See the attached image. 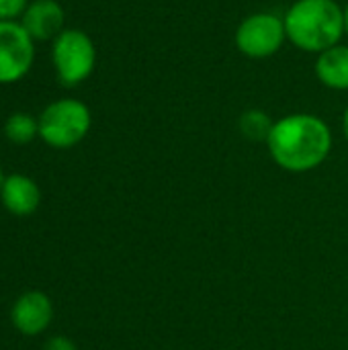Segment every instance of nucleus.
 <instances>
[{
	"instance_id": "obj_1",
	"label": "nucleus",
	"mask_w": 348,
	"mask_h": 350,
	"mask_svg": "<svg viewBox=\"0 0 348 350\" xmlns=\"http://www.w3.org/2000/svg\"><path fill=\"white\" fill-rule=\"evenodd\" d=\"M267 148L279 168L302 174L326 162L332 152V131L318 115L291 113L275 121Z\"/></svg>"
},
{
	"instance_id": "obj_2",
	"label": "nucleus",
	"mask_w": 348,
	"mask_h": 350,
	"mask_svg": "<svg viewBox=\"0 0 348 350\" xmlns=\"http://www.w3.org/2000/svg\"><path fill=\"white\" fill-rule=\"evenodd\" d=\"M287 41L306 53H322L347 35L345 8L336 0H295L283 14Z\"/></svg>"
},
{
	"instance_id": "obj_3",
	"label": "nucleus",
	"mask_w": 348,
	"mask_h": 350,
	"mask_svg": "<svg viewBox=\"0 0 348 350\" xmlns=\"http://www.w3.org/2000/svg\"><path fill=\"white\" fill-rule=\"evenodd\" d=\"M39 121V137L53 150H70L78 146L92 127V113L78 98H57L49 103Z\"/></svg>"
},
{
	"instance_id": "obj_4",
	"label": "nucleus",
	"mask_w": 348,
	"mask_h": 350,
	"mask_svg": "<svg viewBox=\"0 0 348 350\" xmlns=\"http://www.w3.org/2000/svg\"><path fill=\"white\" fill-rule=\"evenodd\" d=\"M51 66L62 86H80L92 76L96 66L92 37L82 29H64L51 41Z\"/></svg>"
},
{
	"instance_id": "obj_5",
	"label": "nucleus",
	"mask_w": 348,
	"mask_h": 350,
	"mask_svg": "<svg viewBox=\"0 0 348 350\" xmlns=\"http://www.w3.org/2000/svg\"><path fill=\"white\" fill-rule=\"evenodd\" d=\"M236 47L250 59H265L275 55L287 41L283 16L275 12L248 14L234 33Z\"/></svg>"
},
{
	"instance_id": "obj_6",
	"label": "nucleus",
	"mask_w": 348,
	"mask_h": 350,
	"mask_svg": "<svg viewBox=\"0 0 348 350\" xmlns=\"http://www.w3.org/2000/svg\"><path fill=\"white\" fill-rule=\"evenodd\" d=\"M35 62V41L18 21H0V84L23 80Z\"/></svg>"
},
{
	"instance_id": "obj_7",
	"label": "nucleus",
	"mask_w": 348,
	"mask_h": 350,
	"mask_svg": "<svg viewBox=\"0 0 348 350\" xmlns=\"http://www.w3.org/2000/svg\"><path fill=\"white\" fill-rule=\"evenodd\" d=\"M53 318L51 299L43 291H27L12 304L10 322L25 336H39L45 332Z\"/></svg>"
},
{
	"instance_id": "obj_8",
	"label": "nucleus",
	"mask_w": 348,
	"mask_h": 350,
	"mask_svg": "<svg viewBox=\"0 0 348 350\" xmlns=\"http://www.w3.org/2000/svg\"><path fill=\"white\" fill-rule=\"evenodd\" d=\"M18 23L33 41H53L66 29V12L57 0H31Z\"/></svg>"
},
{
	"instance_id": "obj_9",
	"label": "nucleus",
	"mask_w": 348,
	"mask_h": 350,
	"mask_svg": "<svg viewBox=\"0 0 348 350\" xmlns=\"http://www.w3.org/2000/svg\"><path fill=\"white\" fill-rule=\"evenodd\" d=\"M0 201L6 211L12 215L25 217L39 209L41 205V189L39 185L27 174H8L4 176Z\"/></svg>"
},
{
	"instance_id": "obj_10",
	"label": "nucleus",
	"mask_w": 348,
	"mask_h": 350,
	"mask_svg": "<svg viewBox=\"0 0 348 350\" xmlns=\"http://www.w3.org/2000/svg\"><path fill=\"white\" fill-rule=\"evenodd\" d=\"M318 80L330 90H348V45L338 43L318 53L314 64Z\"/></svg>"
},
{
	"instance_id": "obj_11",
	"label": "nucleus",
	"mask_w": 348,
	"mask_h": 350,
	"mask_svg": "<svg viewBox=\"0 0 348 350\" xmlns=\"http://www.w3.org/2000/svg\"><path fill=\"white\" fill-rule=\"evenodd\" d=\"M2 131H4V137H6L10 144L27 146V144H31L35 137H39V121H37L33 115H29V113L16 111V113H12L10 117H6Z\"/></svg>"
},
{
	"instance_id": "obj_12",
	"label": "nucleus",
	"mask_w": 348,
	"mask_h": 350,
	"mask_svg": "<svg viewBox=\"0 0 348 350\" xmlns=\"http://www.w3.org/2000/svg\"><path fill=\"white\" fill-rule=\"evenodd\" d=\"M273 125H275V121L260 109H248L238 119L240 133L250 142H265L267 144Z\"/></svg>"
},
{
	"instance_id": "obj_13",
	"label": "nucleus",
	"mask_w": 348,
	"mask_h": 350,
	"mask_svg": "<svg viewBox=\"0 0 348 350\" xmlns=\"http://www.w3.org/2000/svg\"><path fill=\"white\" fill-rule=\"evenodd\" d=\"M31 0H0V21H18Z\"/></svg>"
},
{
	"instance_id": "obj_14",
	"label": "nucleus",
	"mask_w": 348,
	"mask_h": 350,
	"mask_svg": "<svg viewBox=\"0 0 348 350\" xmlns=\"http://www.w3.org/2000/svg\"><path fill=\"white\" fill-rule=\"evenodd\" d=\"M43 350H78L76 345L66 338V336H51L47 342H45V349Z\"/></svg>"
},
{
	"instance_id": "obj_15",
	"label": "nucleus",
	"mask_w": 348,
	"mask_h": 350,
	"mask_svg": "<svg viewBox=\"0 0 348 350\" xmlns=\"http://www.w3.org/2000/svg\"><path fill=\"white\" fill-rule=\"evenodd\" d=\"M343 133H345V137H347L348 142V107L345 109V115H343Z\"/></svg>"
},
{
	"instance_id": "obj_16",
	"label": "nucleus",
	"mask_w": 348,
	"mask_h": 350,
	"mask_svg": "<svg viewBox=\"0 0 348 350\" xmlns=\"http://www.w3.org/2000/svg\"><path fill=\"white\" fill-rule=\"evenodd\" d=\"M345 27H347V37H348V4L345 6Z\"/></svg>"
},
{
	"instance_id": "obj_17",
	"label": "nucleus",
	"mask_w": 348,
	"mask_h": 350,
	"mask_svg": "<svg viewBox=\"0 0 348 350\" xmlns=\"http://www.w3.org/2000/svg\"><path fill=\"white\" fill-rule=\"evenodd\" d=\"M2 183H4V174H2V168H0V191H2Z\"/></svg>"
}]
</instances>
